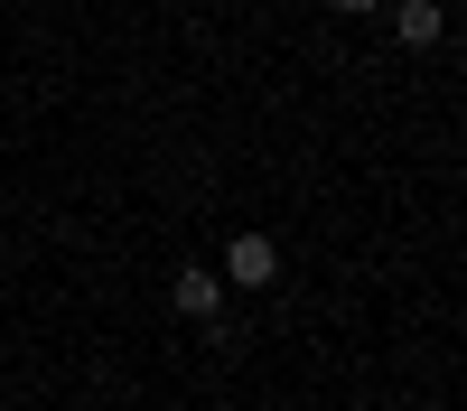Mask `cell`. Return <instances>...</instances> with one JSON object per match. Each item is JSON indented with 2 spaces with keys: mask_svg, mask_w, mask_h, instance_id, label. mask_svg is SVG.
<instances>
[{
  "mask_svg": "<svg viewBox=\"0 0 467 411\" xmlns=\"http://www.w3.org/2000/svg\"><path fill=\"white\" fill-rule=\"evenodd\" d=\"M337 10H374V0H337Z\"/></svg>",
  "mask_w": 467,
  "mask_h": 411,
  "instance_id": "277c9868",
  "label": "cell"
},
{
  "mask_svg": "<svg viewBox=\"0 0 467 411\" xmlns=\"http://www.w3.org/2000/svg\"><path fill=\"white\" fill-rule=\"evenodd\" d=\"M224 272H234V281H253V290H262L271 272H281V252H271L262 234H244V243H234V252H224Z\"/></svg>",
  "mask_w": 467,
  "mask_h": 411,
  "instance_id": "7a4b0ae2",
  "label": "cell"
},
{
  "mask_svg": "<svg viewBox=\"0 0 467 411\" xmlns=\"http://www.w3.org/2000/svg\"><path fill=\"white\" fill-rule=\"evenodd\" d=\"M215 299H224L215 272H178V309H187V318H215Z\"/></svg>",
  "mask_w": 467,
  "mask_h": 411,
  "instance_id": "3957f363",
  "label": "cell"
},
{
  "mask_svg": "<svg viewBox=\"0 0 467 411\" xmlns=\"http://www.w3.org/2000/svg\"><path fill=\"white\" fill-rule=\"evenodd\" d=\"M440 0H402V10H393V37H402V47H440Z\"/></svg>",
  "mask_w": 467,
  "mask_h": 411,
  "instance_id": "6da1fadb",
  "label": "cell"
}]
</instances>
